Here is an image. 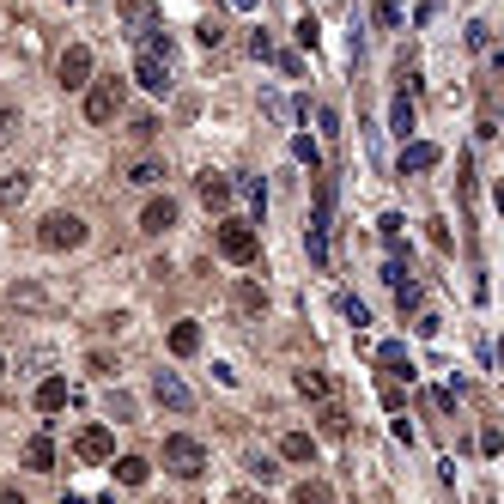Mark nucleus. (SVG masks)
I'll return each instance as SVG.
<instances>
[{"label":"nucleus","instance_id":"obj_1","mask_svg":"<svg viewBox=\"0 0 504 504\" xmlns=\"http://www.w3.org/2000/svg\"><path fill=\"white\" fill-rule=\"evenodd\" d=\"M329 225H335V183L322 176L316 183V213H310V232H304V249L316 268H329Z\"/></svg>","mask_w":504,"mask_h":504},{"label":"nucleus","instance_id":"obj_2","mask_svg":"<svg viewBox=\"0 0 504 504\" xmlns=\"http://www.w3.org/2000/svg\"><path fill=\"white\" fill-rule=\"evenodd\" d=\"M213 243H219V256H225V262H237V268H249V262L262 256V237H256V225H249V219H219Z\"/></svg>","mask_w":504,"mask_h":504},{"label":"nucleus","instance_id":"obj_3","mask_svg":"<svg viewBox=\"0 0 504 504\" xmlns=\"http://www.w3.org/2000/svg\"><path fill=\"white\" fill-rule=\"evenodd\" d=\"M165 468L176 474V480H201L207 474V443L189 432H170L165 437Z\"/></svg>","mask_w":504,"mask_h":504},{"label":"nucleus","instance_id":"obj_4","mask_svg":"<svg viewBox=\"0 0 504 504\" xmlns=\"http://www.w3.org/2000/svg\"><path fill=\"white\" fill-rule=\"evenodd\" d=\"M85 237H92V225H85L79 213H49V219L37 225V243H43L49 256H61V249H79Z\"/></svg>","mask_w":504,"mask_h":504},{"label":"nucleus","instance_id":"obj_5","mask_svg":"<svg viewBox=\"0 0 504 504\" xmlns=\"http://www.w3.org/2000/svg\"><path fill=\"white\" fill-rule=\"evenodd\" d=\"M122 103H128V79H92L85 85V122H116L122 116Z\"/></svg>","mask_w":504,"mask_h":504},{"label":"nucleus","instance_id":"obj_6","mask_svg":"<svg viewBox=\"0 0 504 504\" xmlns=\"http://www.w3.org/2000/svg\"><path fill=\"white\" fill-rule=\"evenodd\" d=\"M55 79H61V92H85L92 85V49L85 43H68L61 61H55Z\"/></svg>","mask_w":504,"mask_h":504},{"label":"nucleus","instance_id":"obj_7","mask_svg":"<svg viewBox=\"0 0 504 504\" xmlns=\"http://www.w3.org/2000/svg\"><path fill=\"white\" fill-rule=\"evenodd\" d=\"M152 402L170 407V413H195V389H189L176 370H159V377H152Z\"/></svg>","mask_w":504,"mask_h":504},{"label":"nucleus","instance_id":"obj_8","mask_svg":"<svg viewBox=\"0 0 504 504\" xmlns=\"http://www.w3.org/2000/svg\"><path fill=\"white\" fill-rule=\"evenodd\" d=\"M73 456H79V462H116V437H110V426H85V432L73 437Z\"/></svg>","mask_w":504,"mask_h":504},{"label":"nucleus","instance_id":"obj_9","mask_svg":"<svg viewBox=\"0 0 504 504\" xmlns=\"http://www.w3.org/2000/svg\"><path fill=\"white\" fill-rule=\"evenodd\" d=\"M134 79L146 85V92H170V61L165 55H152V49H140L134 55Z\"/></svg>","mask_w":504,"mask_h":504},{"label":"nucleus","instance_id":"obj_10","mask_svg":"<svg viewBox=\"0 0 504 504\" xmlns=\"http://www.w3.org/2000/svg\"><path fill=\"white\" fill-rule=\"evenodd\" d=\"M170 225H176V201H170V195H152V201H146V213H140V232H146V237H165Z\"/></svg>","mask_w":504,"mask_h":504},{"label":"nucleus","instance_id":"obj_11","mask_svg":"<svg viewBox=\"0 0 504 504\" xmlns=\"http://www.w3.org/2000/svg\"><path fill=\"white\" fill-rule=\"evenodd\" d=\"M437 159H443V152H437L432 140H402V159H395V165H402V176H407V170H437Z\"/></svg>","mask_w":504,"mask_h":504},{"label":"nucleus","instance_id":"obj_12","mask_svg":"<svg viewBox=\"0 0 504 504\" xmlns=\"http://www.w3.org/2000/svg\"><path fill=\"white\" fill-rule=\"evenodd\" d=\"M377 365H383V377H389V383L413 377V359H407V346H402V340H383V346H377Z\"/></svg>","mask_w":504,"mask_h":504},{"label":"nucleus","instance_id":"obj_13","mask_svg":"<svg viewBox=\"0 0 504 504\" xmlns=\"http://www.w3.org/2000/svg\"><path fill=\"white\" fill-rule=\"evenodd\" d=\"M195 189H201V201L213 207V213H225V207H232V176H219V170H201V183H195Z\"/></svg>","mask_w":504,"mask_h":504},{"label":"nucleus","instance_id":"obj_14","mask_svg":"<svg viewBox=\"0 0 504 504\" xmlns=\"http://www.w3.org/2000/svg\"><path fill=\"white\" fill-rule=\"evenodd\" d=\"M68 402H73L68 377H43V383H37V413H61Z\"/></svg>","mask_w":504,"mask_h":504},{"label":"nucleus","instance_id":"obj_15","mask_svg":"<svg viewBox=\"0 0 504 504\" xmlns=\"http://www.w3.org/2000/svg\"><path fill=\"white\" fill-rule=\"evenodd\" d=\"M170 353H176V359H195V353H201V322H176V329H170Z\"/></svg>","mask_w":504,"mask_h":504},{"label":"nucleus","instance_id":"obj_16","mask_svg":"<svg viewBox=\"0 0 504 504\" xmlns=\"http://www.w3.org/2000/svg\"><path fill=\"white\" fill-rule=\"evenodd\" d=\"M280 456H286V462H316V437L310 432H286L280 437Z\"/></svg>","mask_w":504,"mask_h":504},{"label":"nucleus","instance_id":"obj_17","mask_svg":"<svg viewBox=\"0 0 504 504\" xmlns=\"http://www.w3.org/2000/svg\"><path fill=\"white\" fill-rule=\"evenodd\" d=\"M237 310H243V316H262V310H268V292H262V286H256V280H237Z\"/></svg>","mask_w":504,"mask_h":504},{"label":"nucleus","instance_id":"obj_18","mask_svg":"<svg viewBox=\"0 0 504 504\" xmlns=\"http://www.w3.org/2000/svg\"><path fill=\"white\" fill-rule=\"evenodd\" d=\"M25 468H43V474L55 468V437H49V432H43V437H31V443H25Z\"/></svg>","mask_w":504,"mask_h":504},{"label":"nucleus","instance_id":"obj_19","mask_svg":"<svg viewBox=\"0 0 504 504\" xmlns=\"http://www.w3.org/2000/svg\"><path fill=\"white\" fill-rule=\"evenodd\" d=\"M25 195H31V176H25V170H12V176L0 183V213H12V207L25 201Z\"/></svg>","mask_w":504,"mask_h":504},{"label":"nucleus","instance_id":"obj_20","mask_svg":"<svg viewBox=\"0 0 504 504\" xmlns=\"http://www.w3.org/2000/svg\"><path fill=\"white\" fill-rule=\"evenodd\" d=\"M292 504H335V486L329 480H298L292 486Z\"/></svg>","mask_w":504,"mask_h":504},{"label":"nucleus","instance_id":"obj_21","mask_svg":"<svg viewBox=\"0 0 504 504\" xmlns=\"http://www.w3.org/2000/svg\"><path fill=\"white\" fill-rule=\"evenodd\" d=\"M103 413H110L116 426H134V395H128V389H110V395H103Z\"/></svg>","mask_w":504,"mask_h":504},{"label":"nucleus","instance_id":"obj_22","mask_svg":"<svg viewBox=\"0 0 504 504\" xmlns=\"http://www.w3.org/2000/svg\"><path fill=\"white\" fill-rule=\"evenodd\" d=\"M146 474H152L146 456H122V462H116V480H122V486H146Z\"/></svg>","mask_w":504,"mask_h":504},{"label":"nucleus","instance_id":"obj_23","mask_svg":"<svg viewBox=\"0 0 504 504\" xmlns=\"http://www.w3.org/2000/svg\"><path fill=\"white\" fill-rule=\"evenodd\" d=\"M262 110H268L273 122H292V116H310L304 103H286V98H280V92H262Z\"/></svg>","mask_w":504,"mask_h":504},{"label":"nucleus","instance_id":"obj_24","mask_svg":"<svg viewBox=\"0 0 504 504\" xmlns=\"http://www.w3.org/2000/svg\"><path fill=\"white\" fill-rule=\"evenodd\" d=\"M292 159H298V165H310V176H316V170H322V146H316L310 134H298V140H292Z\"/></svg>","mask_w":504,"mask_h":504},{"label":"nucleus","instance_id":"obj_25","mask_svg":"<svg viewBox=\"0 0 504 504\" xmlns=\"http://www.w3.org/2000/svg\"><path fill=\"white\" fill-rule=\"evenodd\" d=\"M128 183L152 189V183H165V165H159V159H140V165H128Z\"/></svg>","mask_w":504,"mask_h":504},{"label":"nucleus","instance_id":"obj_26","mask_svg":"<svg viewBox=\"0 0 504 504\" xmlns=\"http://www.w3.org/2000/svg\"><path fill=\"white\" fill-rule=\"evenodd\" d=\"M298 395H310V402H329V377H322V370H298Z\"/></svg>","mask_w":504,"mask_h":504},{"label":"nucleus","instance_id":"obj_27","mask_svg":"<svg viewBox=\"0 0 504 504\" xmlns=\"http://www.w3.org/2000/svg\"><path fill=\"white\" fill-rule=\"evenodd\" d=\"M322 432H329V437H346V432H353V419H346V407H335V402L322 407Z\"/></svg>","mask_w":504,"mask_h":504},{"label":"nucleus","instance_id":"obj_28","mask_svg":"<svg viewBox=\"0 0 504 504\" xmlns=\"http://www.w3.org/2000/svg\"><path fill=\"white\" fill-rule=\"evenodd\" d=\"M389 122H395V134H413V103H407V92H402V98H395V103H389Z\"/></svg>","mask_w":504,"mask_h":504},{"label":"nucleus","instance_id":"obj_29","mask_svg":"<svg viewBox=\"0 0 504 504\" xmlns=\"http://www.w3.org/2000/svg\"><path fill=\"white\" fill-rule=\"evenodd\" d=\"M249 474L268 486V480H280V462H273V456H262V450H249Z\"/></svg>","mask_w":504,"mask_h":504},{"label":"nucleus","instance_id":"obj_30","mask_svg":"<svg viewBox=\"0 0 504 504\" xmlns=\"http://www.w3.org/2000/svg\"><path fill=\"white\" fill-rule=\"evenodd\" d=\"M316 128H322V140H329V146H335V140H340V110H329V103H322V110H316Z\"/></svg>","mask_w":504,"mask_h":504},{"label":"nucleus","instance_id":"obj_31","mask_svg":"<svg viewBox=\"0 0 504 504\" xmlns=\"http://www.w3.org/2000/svg\"><path fill=\"white\" fill-rule=\"evenodd\" d=\"M85 370H92V377H116V359H110V353H85Z\"/></svg>","mask_w":504,"mask_h":504},{"label":"nucleus","instance_id":"obj_32","mask_svg":"<svg viewBox=\"0 0 504 504\" xmlns=\"http://www.w3.org/2000/svg\"><path fill=\"white\" fill-rule=\"evenodd\" d=\"M232 189H243V195L256 201V213H268V183H256V176H249V183H232Z\"/></svg>","mask_w":504,"mask_h":504},{"label":"nucleus","instance_id":"obj_33","mask_svg":"<svg viewBox=\"0 0 504 504\" xmlns=\"http://www.w3.org/2000/svg\"><path fill=\"white\" fill-rule=\"evenodd\" d=\"M340 310H346V322H353V329H365V322H370L365 298H340Z\"/></svg>","mask_w":504,"mask_h":504},{"label":"nucleus","instance_id":"obj_34","mask_svg":"<svg viewBox=\"0 0 504 504\" xmlns=\"http://www.w3.org/2000/svg\"><path fill=\"white\" fill-rule=\"evenodd\" d=\"M468 49H492V25H486V19H474L468 25Z\"/></svg>","mask_w":504,"mask_h":504},{"label":"nucleus","instance_id":"obj_35","mask_svg":"<svg viewBox=\"0 0 504 504\" xmlns=\"http://www.w3.org/2000/svg\"><path fill=\"white\" fill-rule=\"evenodd\" d=\"M12 128H19V110H12V103L0 98V146H6V140H12Z\"/></svg>","mask_w":504,"mask_h":504},{"label":"nucleus","instance_id":"obj_36","mask_svg":"<svg viewBox=\"0 0 504 504\" xmlns=\"http://www.w3.org/2000/svg\"><path fill=\"white\" fill-rule=\"evenodd\" d=\"M249 55H256V61H273V37L256 31V37H249Z\"/></svg>","mask_w":504,"mask_h":504},{"label":"nucleus","instance_id":"obj_37","mask_svg":"<svg viewBox=\"0 0 504 504\" xmlns=\"http://www.w3.org/2000/svg\"><path fill=\"white\" fill-rule=\"evenodd\" d=\"M12 304H25V310H43V292H37V286H12Z\"/></svg>","mask_w":504,"mask_h":504},{"label":"nucleus","instance_id":"obj_38","mask_svg":"<svg viewBox=\"0 0 504 504\" xmlns=\"http://www.w3.org/2000/svg\"><path fill=\"white\" fill-rule=\"evenodd\" d=\"M395 304H402V316H407V310H419V286H413V280L395 286Z\"/></svg>","mask_w":504,"mask_h":504},{"label":"nucleus","instance_id":"obj_39","mask_svg":"<svg viewBox=\"0 0 504 504\" xmlns=\"http://www.w3.org/2000/svg\"><path fill=\"white\" fill-rule=\"evenodd\" d=\"M195 37H201L207 49H219V43H225V31H219V19H207V25H201V31H195Z\"/></svg>","mask_w":504,"mask_h":504},{"label":"nucleus","instance_id":"obj_40","mask_svg":"<svg viewBox=\"0 0 504 504\" xmlns=\"http://www.w3.org/2000/svg\"><path fill=\"white\" fill-rule=\"evenodd\" d=\"M316 31H322L316 19H298V43H304V49H316Z\"/></svg>","mask_w":504,"mask_h":504},{"label":"nucleus","instance_id":"obj_41","mask_svg":"<svg viewBox=\"0 0 504 504\" xmlns=\"http://www.w3.org/2000/svg\"><path fill=\"white\" fill-rule=\"evenodd\" d=\"M377 19H383V25H402V6H395V0H377Z\"/></svg>","mask_w":504,"mask_h":504},{"label":"nucleus","instance_id":"obj_42","mask_svg":"<svg viewBox=\"0 0 504 504\" xmlns=\"http://www.w3.org/2000/svg\"><path fill=\"white\" fill-rule=\"evenodd\" d=\"M225 504H268V499H262V492H232Z\"/></svg>","mask_w":504,"mask_h":504},{"label":"nucleus","instance_id":"obj_43","mask_svg":"<svg viewBox=\"0 0 504 504\" xmlns=\"http://www.w3.org/2000/svg\"><path fill=\"white\" fill-rule=\"evenodd\" d=\"M0 504H25V492L19 486H0Z\"/></svg>","mask_w":504,"mask_h":504},{"label":"nucleus","instance_id":"obj_44","mask_svg":"<svg viewBox=\"0 0 504 504\" xmlns=\"http://www.w3.org/2000/svg\"><path fill=\"white\" fill-rule=\"evenodd\" d=\"M232 6H237V12H256V0H232Z\"/></svg>","mask_w":504,"mask_h":504},{"label":"nucleus","instance_id":"obj_45","mask_svg":"<svg viewBox=\"0 0 504 504\" xmlns=\"http://www.w3.org/2000/svg\"><path fill=\"white\" fill-rule=\"evenodd\" d=\"M122 6H140V0H122Z\"/></svg>","mask_w":504,"mask_h":504},{"label":"nucleus","instance_id":"obj_46","mask_svg":"<svg viewBox=\"0 0 504 504\" xmlns=\"http://www.w3.org/2000/svg\"><path fill=\"white\" fill-rule=\"evenodd\" d=\"M0 377H6V359H0Z\"/></svg>","mask_w":504,"mask_h":504},{"label":"nucleus","instance_id":"obj_47","mask_svg":"<svg viewBox=\"0 0 504 504\" xmlns=\"http://www.w3.org/2000/svg\"><path fill=\"white\" fill-rule=\"evenodd\" d=\"M152 504H170V499H152Z\"/></svg>","mask_w":504,"mask_h":504}]
</instances>
